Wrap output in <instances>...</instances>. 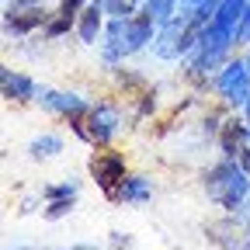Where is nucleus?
Returning a JSON list of instances; mask_svg holds the SVG:
<instances>
[{
	"mask_svg": "<svg viewBox=\"0 0 250 250\" xmlns=\"http://www.w3.org/2000/svg\"><path fill=\"white\" fill-rule=\"evenodd\" d=\"M153 14L149 11H136L132 18H129V52H139L143 45H149L153 42Z\"/></svg>",
	"mask_w": 250,
	"mask_h": 250,
	"instance_id": "nucleus-11",
	"label": "nucleus"
},
{
	"mask_svg": "<svg viewBox=\"0 0 250 250\" xmlns=\"http://www.w3.org/2000/svg\"><path fill=\"white\" fill-rule=\"evenodd\" d=\"M90 174L104 188L108 198H118V188L125 184V156L122 153H98L90 160Z\"/></svg>",
	"mask_w": 250,
	"mask_h": 250,
	"instance_id": "nucleus-3",
	"label": "nucleus"
},
{
	"mask_svg": "<svg viewBox=\"0 0 250 250\" xmlns=\"http://www.w3.org/2000/svg\"><path fill=\"white\" fill-rule=\"evenodd\" d=\"M0 80H4V98H14V101H31V98H39V87L31 83L28 77H21V73L4 70V73H0Z\"/></svg>",
	"mask_w": 250,
	"mask_h": 250,
	"instance_id": "nucleus-12",
	"label": "nucleus"
},
{
	"mask_svg": "<svg viewBox=\"0 0 250 250\" xmlns=\"http://www.w3.org/2000/svg\"><path fill=\"white\" fill-rule=\"evenodd\" d=\"M250 174L240 167V160H233V156H226L223 164H215L208 174H205V191L212 202H219L223 208L236 212L243 205V198L250 195Z\"/></svg>",
	"mask_w": 250,
	"mask_h": 250,
	"instance_id": "nucleus-1",
	"label": "nucleus"
},
{
	"mask_svg": "<svg viewBox=\"0 0 250 250\" xmlns=\"http://www.w3.org/2000/svg\"><path fill=\"white\" fill-rule=\"evenodd\" d=\"M87 4H90V0H62L59 14H66V18H73V21H77V18H80V11H83Z\"/></svg>",
	"mask_w": 250,
	"mask_h": 250,
	"instance_id": "nucleus-20",
	"label": "nucleus"
},
{
	"mask_svg": "<svg viewBox=\"0 0 250 250\" xmlns=\"http://www.w3.org/2000/svg\"><path fill=\"white\" fill-rule=\"evenodd\" d=\"M39 101H42L49 111L66 115V118H80L83 111H90L83 98H77V94H62V90H52V87H39Z\"/></svg>",
	"mask_w": 250,
	"mask_h": 250,
	"instance_id": "nucleus-7",
	"label": "nucleus"
},
{
	"mask_svg": "<svg viewBox=\"0 0 250 250\" xmlns=\"http://www.w3.org/2000/svg\"><path fill=\"white\" fill-rule=\"evenodd\" d=\"M247 66H250V56H247Z\"/></svg>",
	"mask_w": 250,
	"mask_h": 250,
	"instance_id": "nucleus-24",
	"label": "nucleus"
},
{
	"mask_svg": "<svg viewBox=\"0 0 250 250\" xmlns=\"http://www.w3.org/2000/svg\"><path fill=\"white\" fill-rule=\"evenodd\" d=\"M243 143H250V125H243L240 118H229L223 129H219V146L226 156H236L243 149Z\"/></svg>",
	"mask_w": 250,
	"mask_h": 250,
	"instance_id": "nucleus-10",
	"label": "nucleus"
},
{
	"mask_svg": "<svg viewBox=\"0 0 250 250\" xmlns=\"http://www.w3.org/2000/svg\"><path fill=\"white\" fill-rule=\"evenodd\" d=\"M174 4L177 0H146V11L153 14L156 24H167V21H174Z\"/></svg>",
	"mask_w": 250,
	"mask_h": 250,
	"instance_id": "nucleus-16",
	"label": "nucleus"
},
{
	"mask_svg": "<svg viewBox=\"0 0 250 250\" xmlns=\"http://www.w3.org/2000/svg\"><path fill=\"white\" fill-rule=\"evenodd\" d=\"M70 24H73V18H66V14H59L56 21H49V24H45V35H49V39H59L62 31H70Z\"/></svg>",
	"mask_w": 250,
	"mask_h": 250,
	"instance_id": "nucleus-19",
	"label": "nucleus"
},
{
	"mask_svg": "<svg viewBox=\"0 0 250 250\" xmlns=\"http://www.w3.org/2000/svg\"><path fill=\"white\" fill-rule=\"evenodd\" d=\"M77 35H80L83 45H98V39L104 35V11H101L98 0L80 11V18H77Z\"/></svg>",
	"mask_w": 250,
	"mask_h": 250,
	"instance_id": "nucleus-8",
	"label": "nucleus"
},
{
	"mask_svg": "<svg viewBox=\"0 0 250 250\" xmlns=\"http://www.w3.org/2000/svg\"><path fill=\"white\" fill-rule=\"evenodd\" d=\"M215 90L223 94L229 104H247L250 98V66L247 59H233L215 73Z\"/></svg>",
	"mask_w": 250,
	"mask_h": 250,
	"instance_id": "nucleus-2",
	"label": "nucleus"
},
{
	"mask_svg": "<svg viewBox=\"0 0 250 250\" xmlns=\"http://www.w3.org/2000/svg\"><path fill=\"white\" fill-rule=\"evenodd\" d=\"M87 115H90V118H87V139H90V143H98V146H104V143L115 136L118 122H122V115H118V104H108V101H101V104H94Z\"/></svg>",
	"mask_w": 250,
	"mask_h": 250,
	"instance_id": "nucleus-5",
	"label": "nucleus"
},
{
	"mask_svg": "<svg viewBox=\"0 0 250 250\" xmlns=\"http://www.w3.org/2000/svg\"><path fill=\"white\" fill-rule=\"evenodd\" d=\"M28 153L31 156H56V153H62V139L59 136H39V139H31Z\"/></svg>",
	"mask_w": 250,
	"mask_h": 250,
	"instance_id": "nucleus-15",
	"label": "nucleus"
},
{
	"mask_svg": "<svg viewBox=\"0 0 250 250\" xmlns=\"http://www.w3.org/2000/svg\"><path fill=\"white\" fill-rule=\"evenodd\" d=\"M98 4L108 18H132L139 11V0H98Z\"/></svg>",
	"mask_w": 250,
	"mask_h": 250,
	"instance_id": "nucleus-14",
	"label": "nucleus"
},
{
	"mask_svg": "<svg viewBox=\"0 0 250 250\" xmlns=\"http://www.w3.org/2000/svg\"><path fill=\"white\" fill-rule=\"evenodd\" d=\"M240 167L250 174V146H243V149H240Z\"/></svg>",
	"mask_w": 250,
	"mask_h": 250,
	"instance_id": "nucleus-22",
	"label": "nucleus"
},
{
	"mask_svg": "<svg viewBox=\"0 0 250 250\" xmlns=\"http://www.w3.org/2000/svg\"><path fill=\"white\" fill-rule=\"evenodd\" d=\"M122 202H146L149 198V181L146 177H125V184L118 188Z\"/></svg>",
	"mask_w": 250,
	"mask_h": 250,
	"instance_id": "nucleus-13",
	"label": "nucleus"
},
{
	"mask_svg": "<svg viewBox=\"0 0 250 250\" xmlns=\"http://www.w3.org/2000/svg\"><path fill=\"white\" fill-rule=\"evenodd\" d=\"M42 195H45L49 202H56V198H73V195H77V184H49Z\"/></svg>",
	"mask_w": 250,
	"mask_h": 250,
	"instance_id": "nucleus-18",
	"label": "nucleus"
},
{
	"mask_svg": "<svg viewBox=\"0 0 250 250\" xmlns=\"http://www.w3.org/2000/svg\"><path fill=\"white\" fill-rule=\"evenodd\" d=\"M4 24H7V31H14V35H24V31L45 24V11H42L39 4H31V7H24V11H21V7H11L7 18H4Z\"/></svg>",
	"mask_w": 250,
	"mask_h": 250,
	"instance_id": "nucleus-9",
	"label": "nucleus"
},
{
	"mask_svg": "<svg viewBox=\"0 0 250 250\" xmlns=\"http://www.w3.org/2000/svg\"><path fill=\"white\" fill-rule=\"evenodd\" d=\"M240 42H250V4H247V14H243L240 28H236V45Z\"/></svg>",
	"mask_w": 250,
	"mask_h": 250,
	"instance_id": "nucleus-21",
	"label": "nucleus"
},
{
	"mask_svg": "<svg viewBox=\"0 0 250 250\" xmlns=\"http://www.w3.org/2000/svg\"><path fill=\"white\" fill-rule=\"evenodd\" d=\"M188 14L184 18H174L160 28V35L153 39V52L160 59H177V56H188Z\"/></svg>",
	"mask_w": 250,
	"mask_h": 250,
	"instance_id": "nucleus-4",
	"label": "nucleus"
},
{
	"mask_svg": "<svg viewBox=\"0 0 250 250\" xmlns=\"http://www.w3.org/2000/svg\"><path fill=\"white\" fill-rule=\"evenodd\" d=\"M73 212V198H56V202H49V208L42 212L49 223H56V219H62V215H70Z\"/></svg>",
	"mask_w": 250,
	"mask_h": 250,
	"instance_id": "nucleus-17",
	"label": "nucleus"
},
{
	"mask_svg": "<svg viewBox=\"0 0 250 250\" xmlns=\"http://www.w3.org/2000/svg\"><path fill=\"white\" fill-rule=\"evenodd\" d=\"M104 62H118L129 56V18H111L104 28V42H101Z\"/></svg>",
	"mask_w": 250,
	"mask_h": 250,
	"instance_id": "nucleus-6",
	"label": "nucleus"
},
{
	"mask_svg": "<svg viewBox=\"0 0 250 250\" xmlns=\"http://www.w3.org/2000/svg\"><path fill=\"white\" fill-rule=\"evenodd\" d=\"M243 108H247V118H250V98H247V104H243Z\"/></svg>",
	"mask_w": 250,
	"mask_h": 250,
	"instance_id": "nucleus-23",
	"label": "nucleus"
}]
</instances>
